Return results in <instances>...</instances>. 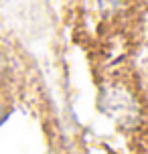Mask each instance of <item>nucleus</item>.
Returning <instances> with one entry per match:
<instances>
[{
	"instance_id": "f257e3e1",
	"label": "nucleus",
	"mask_w": 148,
	"mask_h": 154,
	"mask_svg": "<svg viewBox=\"0 0 148 154\" xmlns=\"http://www.w3.org/2000/svg\"><path fill=\"white\" fill-rule=\"evenodd\" d=\"M0 116H2V108H0ZM0 120H2V118H0Z\"/></svg>"
}]
</instances>
